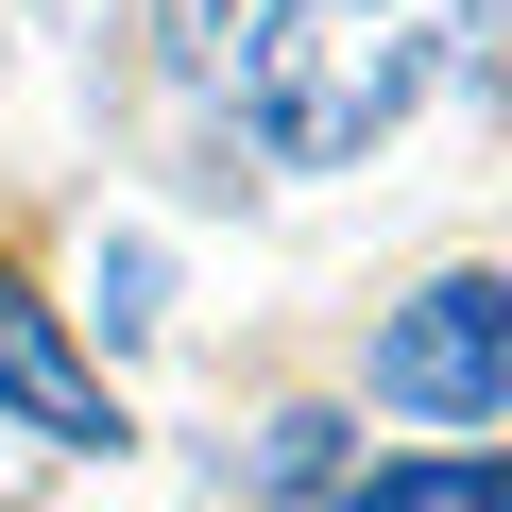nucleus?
<instances>
[{
	"label": "nucleus",
	"mask_w": 512,
	"mask_h": 512,
	"mask_svg": "<svg viewBox=\"0 0 512 512\" xmlns=\"http://www.w3.org/2000/svg\"><path fill=\"white\" fill-rule=\"evenodd\" d=\"M495 35V0H274L256 18V154L274 171H359L393 120H427V86Z\"/></svg>",
	"instance_id": "nucleus-1"
},
{
	"label": "nucleus",
	"mask_w": 512,
	"mask_h": 512,
	"mask_svg": "<svg viewBox=\"0 0 512 512\" xmlns=\"http://www.w3.org/2000/svg\"><path fill=\"white\" fill-rule=\"evenodd\" d=\"M376 410L495 427L512 410V274H427L410 308H376Z\"/></svg>",
	"instance_id": "nucleus-2"
},
{
	"label": "nucleus",
	"mask_w": 512,
	"mask_h": 512,
	"mask_svg": "<svg viewBox=\"0 0 512 512\" xmlns=\"http://www.w3.org/2000/svg\"><path fill=\"white\" fill-rule=\"evenodd\" d=\"M0 410H18L35 444H69V461H120L137 444V410L103 393V359L69 342V308H35L18 274H0Z\"/></svg>",
	"instance_id": "nucleus-3"
},
{
	"label": "nucleus",
	"mask_w": 512,
	"mask_h": 512,
	"mask_svg": "<svg viewBox=\"0 0 512 512\" xmlns=\"http://www.w3.org/2000/svg\"><path fill=\"white\" fill-rule=\"evenodd\" d=\"M239 461H256V495H342V478H359V461H342V410H274Z\"/></svg>",
	"instance_id": "nucleus-4"
},
{
	"label": "nucleus",
	"mask_w": 512,
	"mask_h": 512,
	"mask_svg": "<svg viewBox=\"0 0 512 512\" xmlns=\"http://www.w3.org/2000/svg\"><path fill=\"white\" fill-rule=\"evenodd\" d=\"M461 495V461H359L342 478V512H444Z\"/></svg>",
	"instance_id": "nucleus-5"
},
{
	"label": "nucleus",
	"mask_w": 512,
	"mask_h": 512,
	"mask_svg": "<svg viewBox=\"0 0 512 512\" xmlns=\"http://www.w3.org/2000/svg\"><path fill=\"white\" fill-rule=\"evenodd\" d=\"M103 342H154V239H103Z\"/></svg>",
	"instance_id": "nucleus-6"
},
{
	"label": "nucleus",
	"mask_w": 512,
	"mask_h": 512,
	"mask_svg": "<svg viewBox=\"0 0 512 512\" xmlns=\"http://www.w3.org/2000/svg\"><path fill=\"white\" fill-rule=\"evenodd\" d=\"M444 512H512V461H461V495Z\"/></svg>",
	"instance_id": "nucleus-7"
}]
</instances>
